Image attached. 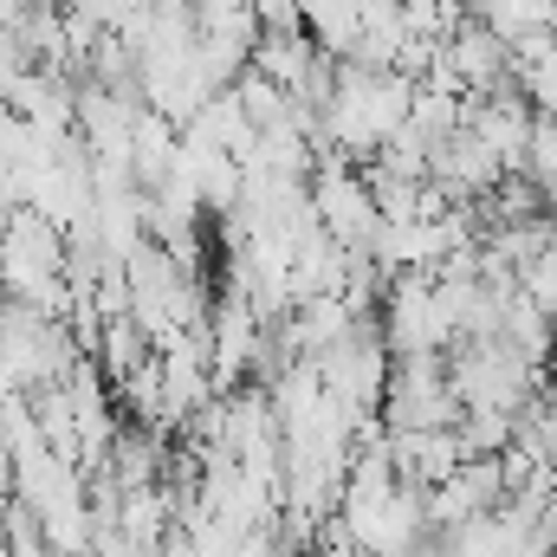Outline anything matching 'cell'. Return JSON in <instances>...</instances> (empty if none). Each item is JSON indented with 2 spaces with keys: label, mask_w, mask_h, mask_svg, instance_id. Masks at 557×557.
I'll return each instance as SVG.
<instances>
[{
  "label": "cell",
  "mask_w": 557,
  "mask_h": 557,
  "mask_svg": "<svg viewBox=\"0 0 557 557\" xmlns=\"http://www.w3.org/2000/svg\"><path fill=\"white\" fill-rule=\"evenodd\" d=\"M512 85H519V98L539 117H557V39L539 46V52H525V59H512Z\"/></svg>",
  "instance_id": "cell-1"
},
{
  "label": "cell",
  "mask_w": 557,
  "mask_h": 557,
  "mask_svg": "<svg viewBox=\"0 0 557 557\" xmlns=\"http://www.w3.org/2000/svg\"><path fill=\"white\" fill-rule=\"evenodd\" d=\"M539 201H545V214L557 221V182H545V188H539Z\"/></svg>",
  "instance_id": "cell-3"
},
{
  "label": "cell",
  "mask_w": 557,
  "mask_h": 557,
  "mask_svg": "<svg viewBox=\"0 0 557 557\" xmlns=\"http://www.w3.org/2000/svg\"><path fill=\"white\" fill-rule=\"evenodd\" d=\"M519 175H532L539 188L557 182V117H532V137H525V156H519Z\"/></svg>",
  "instance_id": "cell-2"
}]
</instances>
